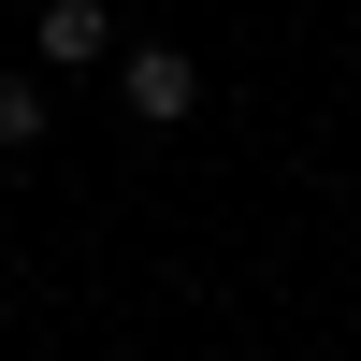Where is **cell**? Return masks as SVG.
I'll list each match as a JSON object with an SVG mask.
<instances>
[{"label":"cell","mask_w":361,"mask_h":361,"mask_svg":"<svg viewBox=\"0 0 361 361\" xmlns=\"http://www.w3.org/2000/svg\"><path fill=\"white\" fill-rule=\"evenodd\" d=\"M188 102H202V58H188V44H130V58H116V116H145V130H173Z\"/></svg>","instance_id":"cell-2"},{"label":"cell","mask_w":361,"mask_h":361,"mask_svg":"<svg viewBox=\"0 0 361 361\" xmlns=\"http://www.w3.org/2000/svg\"><path fill=\"white\" fill-rule=\"evenodd\" d=\"M44 116H58L44 73H0V159H29V145H44Z\"/></svg>","instance_id":"cell-3"},{"label":"cell","mask_w":361,"mask_h":361,"mask_svg":"<svg viewBox=\"0 0 361 361\" xmlns=\"http://www.w3.org/2000/svg\"><path fill=\"white\" fill-rule=\"evenodd\" d=\"M116 0H44V15H29V73L44 87H73V73H116Z\"/></svg>","instance_id":"cell-1"}]
</instances>
